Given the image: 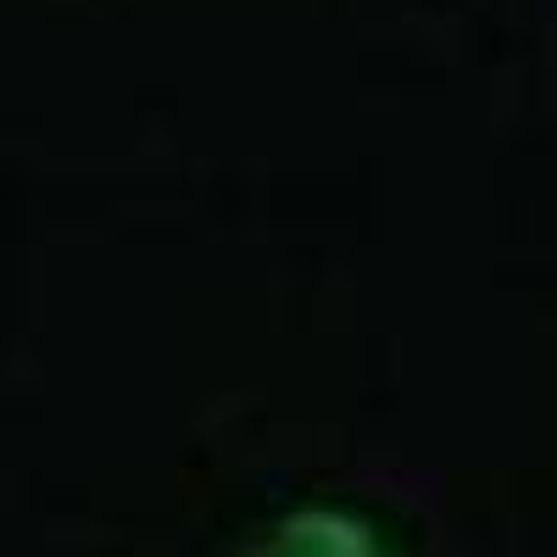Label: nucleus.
I'll return each mask as SVG.
<instances>
[{
  "label": "nucleus",
  "instance_id": "f257e3e1",
  "mask_svg": "<svg viewBox=\"0 0 557 557\" xmlns=\"http://www.w3.org/2000/svg\"><path fill=\"white\" fill-rule=\"evenodd\" d=\"M246 557H391L374 535V524H362L357 513L341 507H307L290 513L285 524H273L262 546H251Z\"/></svg>",
  "mask_w": 557,
  "mask_h": 557
}]
</instances>
